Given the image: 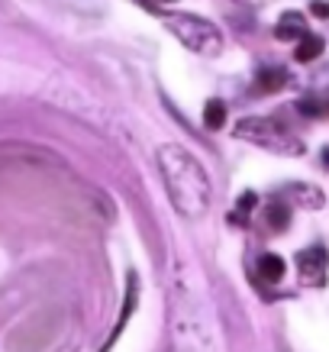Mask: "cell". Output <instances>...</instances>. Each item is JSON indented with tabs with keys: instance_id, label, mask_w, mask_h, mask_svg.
Returning <instances> with one entry per match:
<instances>
[{
	"instance_id": "obj_9",
	"label": "cell",
	"mask_w": 329,
	"mask_h": 352,
	"mask_svg": "<svg viewBox=\"0 0 329 352\" xmlns=\"http://www.w3.org/2000/svg\"><path fill=\"white\" fill-rule=\"evenodd\" d=\"M287 72L284 68H262L258 75H255V85H252V91L255 94H277L281 87H287Z\"/></svg>"
},
{
	"instance_id": "obj_18",
	"label": "cell",
	"mask_w": 329,
	"mask_h": 352,
	"mask_svg": "<svg viewBox=\"0 0 329 352\" xmlns=\"http://www.w3.org/2000/svg\"><path fill=\"white\" fill-rule=\"evenodd\" d=\"M245 3H262V0H245Z\"/></svg>"
},
{
	"instance_id": "obj_12",
	"label": "cell",
	"mask_w": 329,
	"mask_h": 352,
	"mask_svg": "<svg viewBox=\"0 0 329 352\" xmlns=\"http://www.w3.org/2000/svg\"><path fill=\"white\" fill-rule=\"evenodd\" d=\"M255 207H258V194H255V191H242V194H239V201H236V210L229 214V223L245 226Z\"/></svg>"
},
{
	"instance_id": "obj_11",
	"label": "cell",
	"mask_w": 329,
	"mask_h": 352,
	"mask_svg": "<svg viewBox=\"0 0 329 352\" xmlns=\"http://www.w3.org/2000/svg\"><path fill=\"white\" fill-rule=\"evenodd\" d=\"M323 49H326L323 36H317V32H307V36H300V39H297L294 58L307 65V62H313V58H319V55H323Z\"/></svg>"
},
{
	"instance_id": "obj_1",
	"label": "cell",
	"mask_w": 329,
	"mask_h": 352,
	"mask_svg": "<svg viewBox=\"0 0 329 352\" xmlns=\"http://www.w3.org/2000/svg\"><path fill=\"white\" fill-rule=\"evenodd\" d=\"M159 168L165 175V188H168L171 204L178 207L184 217H201L210 207V182L207 171L188 149L181 146H165L159 152Z\"/></svg>"
},
{
	"instance_id": "obj_17",
	"label": "cell",
	"mask_w": 329,
	"mask_h": 352,
	"mask_svg": "<svg viewBox=\"0 0 329 352\" xmlns=\"http://www.w3.org/2000/svg\"><path fill=\"white\" fill-rule=\"evenodd\" d=\"M152 3H155V7H159V3H174V0H152Z\"/></svg>"
},
{
	"instance_id": "obj_7",
	"label": "cell",
	"mask_w": 329,
	"mask_h": 352,
	"mask_svg": "<svg viewBox=\"0 0 329 352\" xmlns=\"http://www.w3.org/2000/svg\"><path fill=\"white\" fill-rule=\"evenodd\" d=\"M284 197L287 201H294L297 207H307V210H319L323 204H326V197H323V191L319 188H313V184H287L284 188Z\"/></svg>"
},
{
	"instance_id": "obj_4",
	"label": "cell",
	"mask_w": 329,
	"mask_h": 352,
	"mask_svg": "<svg viewBox=\"0 0 329 352\" xmlns=\"http://www.w3.org/2000/svg\"><path fill=\"white\" fill-rule=\"evenodd\" d=\"M326 268H329L326 245H307V249L297 252V275L310 288H323L326 285Z\"/></svg>"
},
{
	"instance_id": "obj_13",
	"label": "cell",
	"mask_w": 329,
	"mask_h": 352,
	"mask_svg": "<svg viewBox=\"0 0 329 352\" xmlns=\"http://www.w3.org/2000/svg\"><path fill=\"white\" fill-rule=\"evenodd\" d=\"M203 126L207 129L226 126V104L223 100H207V107H203Z\"/></svg>"
},
{
	"instance_id": "obj_8",
	"label": "cell",
	"mask_w": 329,
	"mask_h": 352,
	"mask_svg": "<svg viewBox=\"0 0 329 352\" xmlns=\"http://www.w3.org/2000/svg\"><path fill=\"white\" fill-rule=\"evenodd\" d=\"M255 272H258V281H265V285H277V281H284V258L275 256V252H265V256H258L255 262Z\"/></svg>"
},
{
	"instance_id": "obj_5",
	"label": "cell",
	"mask_w": 329,
	"mask_h": 352,
	"mask_svg": "<svg viewBox=\"0 0 329 352\" xmlns=\"http://www.w3.org/2000/svg\"><path fill=\"white\" fill-rule=\"evenodd\" d=\"M136 304H139V278H136V272H133V275H129V281H126V298H123V310H120V320H117V327H113L110 340H106V346H104L100 352H110L113 346H117V340L123 336V330H126L129 317L136 314Z\"/></svg>"
},
{
	"instance_id": "obj_10",
	"label": "cell",
	"mask_w": 329,
	"mask_h": 352,
	"mask_svg": "<svg viewBox=\"0 0 329 352\" xmlns=\"http://www.w3.org/2000/svg\"><path fill=\"white\" fill-rule=\"evenodd\" d=\"M265 226L271 230V233H284L287 226H291V204H284L281 197H275V201L265 207Z\"/></svg>"
},
{
	"instance_id": "obj_15",
	"label": "cell",
	"mask_w": 329,
	"mask_h": 352,
	"mask_svg": "<svg viewBox=\"0 0 329 352\" xmlns=\"http://www.w3.org/2000/svg\"><path fill=\"white\" fill-rule=\"evenodd\" d=\"M310 13L319 16V20H329V0H313V3H310Z\"/></svg>"
},
{
	"instance_id": "obj_2",
	"label": "cell",
	"mask_w": 329,
	"mask_h": 352,
	"mask_svg": "<svg viewBox=\"0 0 329 352\" xmlns=\"http://www.w3.org/2000/svg\"><path fill=\"white\" fill-rule=\"evenodd\" d=\"M236 139H245V142H255L262 149L281 152V155H304V142L297 136H291L277 120L271 117H245L233 126Z\"/></svg>"
},
{
	"instance_id": "obj_3",
	"label": "cell",
	"mask_w": 329,
	"mask_h": 352,
	"mask_svg": "<svg viewBox=\"0 0 329 352\" xmlns=\"http://www.w3.org/2000/svg\"><path fill=\"white\" fill-rule=\"evenodd\" d=\"M161 23L197 55H220V49H223L220 30L210 20H203V16H194V13H161Z\"/></svg>"
},
{
	"instance_id": "obj_6",
	"label": "cell",
	"mask_w": 329,
	"mask_h": 352,
	"mask_svg": "<svg viewBox=\"0 0 329 352\" xmlns=\"http://www.w3.org/2000/svg\"><path fill=\"white\" fill-rule=\"evenodd\" d=\"M300 36H307V16L297 10L281 13V20H277V26H275V39H281V43H297Z\"/></svg>"
},
{
	"instance_id": "obj_14",
	"label": "cell",
	"mask_w": 329,
	"mask_h": 352,
	"mask_svg": "<svg viewBox=\"0 0 329 352\" xmlns=\"http://www.w3.org/2000/svg\"><path fill=\"white\" fill-rule=\"evenodd\" d=\"M297 110L304 113V117H323V113H329V100H319V97H300Z\"/></svg>"
},
{
	"instance_id": "obj_16",
	"label": "cell",
	"mask_w": 329,
	"mask_h": 352,
	"mask_svg": "<svg viewBox=\"0 0 329 352\" xmlns=\"http://www.w3.org/2000/svg\"><path fill=\"white\" fill-rule=\"evenodd\" d=\"M323 165H326V168H329V146H326V149H323Z\"/></svg>"
}]
</instances>
